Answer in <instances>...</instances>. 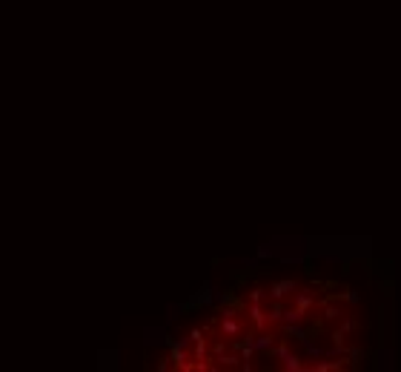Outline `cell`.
Instances as JSON below:
<instances>
[{"label": "cell", "instance_id": "cell-1", "mask_svg": "<svg viewBox=\"0 0 401 372\" xmlns=\"http://www.w3.org/2000/svg\"><path fill=\"white\" fill-rule=\"evenodd\" d=\"M295 295V309L304 312V315H312V309L318 306V295L312 289H301V292H293Z\"/></svg>", "mask_w": 401, "mask_h": 372}, {"label": "cell", "instance_id": "cell-2", "mask_svg": "<svg viewBox=\"0 0 401 372\" xmlns=\"http://www.w3.org/2000/svg\"><path fill=\"white\" fill-rule=\"evenodd\" d=\"M244 332V324H241L232 312H223V321H221V335L223 338H235Z\"/></svg>", "mask_w": 401, "mask_h": 372}, {"label": "cell", "instance_id": "cell-3", "mask_svg": "<svg viewBox=\"0 0 401 372\" xmlns=\"http://www.w3.org/2000/svg\"><path fill=\"white\" fill-rule=\"evenodd\" d=\"M295 289H298L295 281H275V284H272V298H275V301H284L287 295H293Z\"/></svg>", "mask_w": 401, "mask_h": 372}, {"label": "cell", "instance_id": "cell-4", "mask_svg": "<svg viewBox=\"0 0 401 372\" xmlns=\"http://www.w3.org/2000/svg\"><path fill=\"white\" fill-rule=\"evenodd\" d=\"M341 315H344V309L335 301H324V306H321V318L324 321H338Z\"/></svg>", "mask_w": 401, "mask_h": 372}, {"label": "cell", "instance_id": "cell-5", "mask_svg": "<svg viewBox=\"0 0 401 372\" xmlns=\"http://www.w3.org/2000/svg\"><path fill=\"white\" fill-rule=\"evenodd\" d=\"M284 369H287V372H304V369H307V363H304L298 355L290 352V355L284 358Z\"/></svg>", "mask_w": 401, "mask_h": 372}, {"label": "cell", "instance_id": "cell-6", "mask_svg": "<svg viewBox=\"0 0 401 372\" xmlns=\"http://www.w3.org/2000/svg\"><path fill=\"white\" fill-rule=\"evenodd\" d=\"M358 329V324H356V318H350V315H344V321H341V327H338V332L341 335H353Z\"/></svg>", "mask_w": 401, "mask_h": 372}, {"label": "cell", "instance_id": "cell-7", "mask_svg": "<svg viewBox=\"0 0 401 372\" xmlns=\"http://www.w3.org/2000/svg\"><path fill=\"white\" fill-rule=\"evenodd\" d=\"M264 301V289H252L250 292V303H261Z\"/></svg>", "mask_w": 401, "mask_h": 372}]
</instances>
